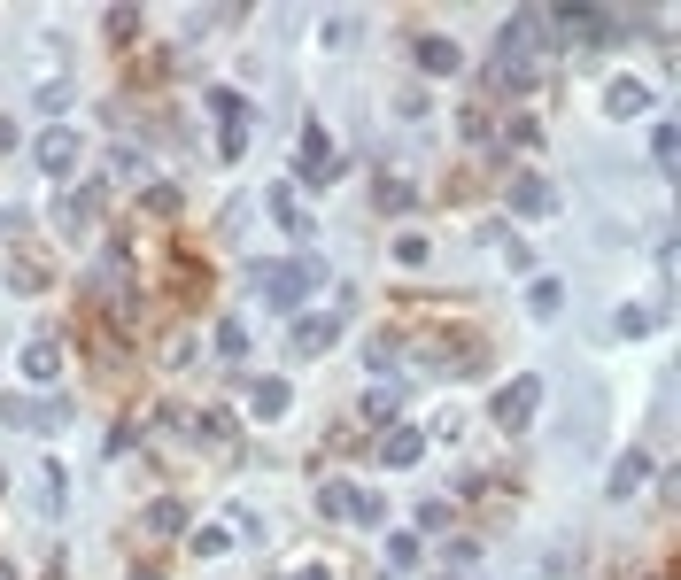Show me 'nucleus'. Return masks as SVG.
<instances>
[{"label": "nucleus", "instance_id": "6", "mask_svg": "<svg viewBox=\"0 0 681 580\" xmlns=\"http://www.w3.org/2000/svg\"><path fill=\"white\" fill-rule=\"evenodd\" d=\"M418 457H426V434H418V426H387V441H380L387 472H403V464H418Z\"/></svg>", "mask_w": 681, "mask_h": 580}, {"label": "nucleus", "instance_id": "13", "mask_svg": "<svg viewBox=\"0 0 681 580\" xmlns=\"http://www.w3.org/2000/svg\"><path fill=\"white\" fill-rule=\"evenodd\" d=\"M217 356H225V364H240V356H248V325H240V318L217 325Z\"/></svg>", "mask_w": 681, "mask_h": 580}, {"label": "nucleus", "instance_id": "16", "mask_svg": "<svg viewBox=\"0 0 681 580\" xmlns=\"http://www.w3.org/2000/svg\"><path fill=\"white\" fill-rule=\"evenodd\" d=\"M271 209H279V225L295 232V240H302V232H310V217H302V209H295V194H271Z\"/></svg>", "mask_w": 681, "mask_h": 580}, {"label": "nucleus", "instance_id": "10", "mask_svg": "<svg viewBox=\"0 0 681 580\" xmlns=\"http://www.w3.org/2000/svg\"><path fill=\"white\" fill-rule=\"evenodd\" d=\"M604 109H612V116H643V109H651V86H643V78H612Z\"/></svg>", "mask_w": 681, "mask_h": 580}, {"label": "nucleus", "instance_id": "8", "mask_svg": "<svg viewBox=\"0 0 681 580\" xmlns=\"http://www.w3.org/2000/svg\"><path fill=\"white\" fill-rule=\"evenodd\" d=\"M341 341V318H295V356H326Z\"/></svg>", "mask_w": 681, "mask_h": 580}, {"label": "nucleus", "instance_id": "12", "mask_svg": "<svg viewBox=\"0 0 681 580\" xmlns=\"http://www.w3.org/2000/svg\"><path fill=\"white\" fill-rule=\"evenodd\" d=\"M457 39H418V70H434V78H449V70H457Z\"/></svg>", "mask_w": 681, "mask_h": 580}, {"label": "nucleus", "instance_id": "20", "mask_svg": "<svg viewBox=\"0 0 681 580\" xmlns=\"http://www.w3.org/2000/svg\"><path fill=\"white\" fill-rule=\"evenodd\" d=\"M0 580H16V565H0Z\"/></svg>", "mask_w": 681, "mask_h": 580}, {"label": "nucleus", "instance_id": "2", "mask_svg": "<svg viewBox=\"0 0 681 580\" xmlns=\"http://www.w3.org/2000/svg\"><path fill=\"white\" fill-rule=\"evenodd\" d=\"M534 410H542V379H534V372H519L511 387H496V410H488V418H496L504 434H527V426H534Z\"/></svg>", "mask_w": 681, "mask_h": 580}, {"label": "nucleus", "instance_id": "3", "mask_svg": "<svg viewBox=\"0 0 681 580\" xmlns=\"http://www.w3.org/2000/svg\"><path fill=\"white\" fill-rule=\"evenodd\" d=\"M295 178H302V186H326V178H333V140H326V132H318V124H310V132H302Z\"/></svg>", "mask_w": 681, "mask_h": 580}, {"label": "nucleus", "instance_id": "14", "mask_svg": "<svg viewBox=\"0 0 681 580\" xmlns=\"http://www.w3.org/2000/svg\"><path fill=\"white\" fill-rule=\"evenodd\" d=\"M643 488V457H620L612 464V495H635Z\"/></svg>", "mask_w": 681, "mask_h": 580}, {"label": "nucleus", "instance_id": "19", "mask_svg": "<svg viewBox=\"0 0 681 580\" xmlns=\"http://www.w3.org/2000/svg\"><path fill=\"white\" fill-rule=\"evenodd\" d=\"M148 526H155V534H178L186 519H178V503H155V511H148Z\"/></svg>", "mask_w": 681, "mask_h": 580}, {"label": "nucleus", "instance_id": "18", "mask_svg": "<svg viewBox=\"0 0 681 580\" xmlns=\"http://www.w3.org/2000/svg\"><path fill=\"white\" fill-rule=\"evenodd\" d=\"M387 565H418V534H387Z\"/></svg>", "mask_w": 681, "mask_h": 580}, {"label": "nucleus", "instance_id": "1", "mask_svg": "<svg viewBox=\"0 0 681 580\" xmlns=\"http://www.w3.org/2000/svg\"><path fill=\"white\" fill-rule=\"evenodd\" d=\"M256 287H264L271 310H295L302 294L318 287V263H256Z\"/></svg>", "mask_w": 681, "mask_h": 580}, {"label": "nucleus", "instance_id": "5", "mask_svg": "<svg viewBox=\"0 0 681 580\" xmlns=\"http://www.w3.org/2000/svg\"><path fill=\"white\" fill-rule=\"evenodd\" d=\"M24 379H31V387H55V379H62V341L39 333V341L24 348Z\"/></svg>", "mask_w": 681, "mask_h": 580}, {"label": "nucleus", "instance_id": "17", "mask_svg": "<svg viewBox=\"0 0 681 580\" xmlns=\"http://www.w3.org/2000/svg\"><path fill=\"white\" fill-rule=\"evenodd\" d=\"M558 294H565L558 279H534V294H527V302H534V318H550V310H558Z\"/></svg>", "mask_w": 681, "mask_h": 580}, {"label": "nucleus", "instance_id": "11", "mask_svg": "<svg viewBox=\"0 0 681 580\" xmlns=\"http://www.w3.org/2000/svg\"><path fill=\"white\" fill-rule=\"evenodd\" d=\"M287 403H295V387H287L279 372H271V379H256V395H248V410H256V418H279Z\"/></svg>", "mask_w": 681, "mask_h": 580}, {"label": "nucleus", "instance_id": "7", "mask_svg": "<svg viewBox=\"0 0 681 580\" xmlns=\"http://www.w3.org/2000/svg\"><path fill=\"white\" fill-rule=\"evenodd\" d=\"M0 426H24V434H47V426H55V403H24V395H0Z\"/></svg>", "mask_w": 681, "mask_h": 580}, {"label": "nucleus", "instance_id": "15", "mask_svg": "<svg viewBox=\"0 0 681 580\" xmlns=\"http://www.w3.org/2000/svg\"><path fill=\"white\" fill-rule=\"evenodd\" d=\"M233 550V534H225V526H202V534H194V557H225Z\"/></svg>", "mask_w": 681, "mask_h": 580}, {"label": "nucleus", "instance_id": "9", "mask_svg": "<svg viewBox=\"0 0 681 580\" xmlns=\"http://www.w3.org/2000/svg\"><path fill=\"white\" fill-rule=\"evenodd\" d=\"M550 202H558V194H550V178H534V171H519V178H511V209H527V217H542Z\"/></svg>", "mask_w": 681, "mask_h": 580}, {"label": "nucleus", "instance_id": "4", "mask_svg": "<svg viewBox=\"0 0 681 580\" xmlns=\"http://www.w3.org/2000/svg\"><path fill=\"white\" fill-rule=\"evenodd\" d=\"M78 155H86L78 132H62V124H55V132L39 140V171H47V178H70V171H78Z\"/></svg>", "mask_w": 681, "mask_h": 580}]
</instances>
